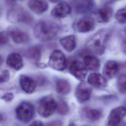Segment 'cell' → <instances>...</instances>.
Here are the masks:
<instances>
[{"instance_id":"obj_13","label":"cell","mask_w":126,"mask_h":126,"mask_svg":"<svg viewBox=\"0 0 126 126\" xmlns=\"http://www.w3.org/2000/svg\"><path fill=\"white\" fill-rule=\"evenodd\" d=\"M71 11V7L66 1H62L59 2L52 9L51 14L52 16L62 18L69 15Z\"/></svg>"},{"instance_id":"obj_10","label":"cell","mask_w":126,"mask_h":126,"mask_svg":"<svg viewBox=\"0 0 126 126\" xmlns=\"http://www.w3.org/2000/svg\"><path fill=\"white\" fill-rule=\"evenodd\" d=\"M92 89L87 83L81 82L76 88L75 95L77 101L83 103L88 101L91 96Z\"/></svg>"},{"instance_id":"obj_28","label":"cell","mask_w":126,"mask_h":126,"mask_svg":"<svg viewBox=\"0 0 126 126\" xmlns=\"http://www.w3.org/2000/svg\"><path fill=\"white\" fill-rule=\"evenodd\" d=\"M8 41V34L7 32H0V46H3Z\"/></svg>"},{"instance_id":"obj_7","label":"cell","mask_w":126,"mask_h":126,"mask_svg":"<svg viewBox=\"0 0 126 126\" xmlns=\"http://www.w3.org/2000/svg\"><path fill=\"white\" fill-rule=\"evenodd\" d=\"M126 115V107L121 106L113 108L107 118L106 126H119Z\"/></svg>"},{"instance_id":"obj_12","label":"cell","mask_w":126,"mask_h":126,"mask_svg":"<svg viewBox=\"0 0 126 126\" xmlns=\"http://www.w3.org/2000/svg\"><path fill=\"white\" fill-rule=\"evenodd\" d=\"M95 27L94 19L90 16H84L80 18L76 23V28L77 31L82 33L88 32L93 31Z\"/></svg>"},{"instance_id":"obj_9","label":"cell","mask_w":126,"mask_h":126,"mask_svg":"<svg viewBox=\"0 0 126 126\" xmlns=\"http://www.w3.org/2000/svg\"><path fill=\"white\" fill-rule=\"evenodd\" d=\"M7 33L12 40L17 44H24L28 42L30 39L28 34L14 26H10L7 29Z\"/></svg>"},{"instance_id":"obj_1","label":"cell","mask_w":126,"mask_h":126,"mask_svg":"<svg viewBox=\"0 0 126 126\" xmlns=\"http://www.w3.org/2000/svg\"><path fill=\"white\" fill-rule=\"evenodd\" d=\"M60 26L56 22L50 19H42L35 25L33 32L39 40L48 41L54 39L58 34Z\"/></svg>"},{"instance_id":"obj_14","label":"cell","mask_w":126,"mask_h":126,"mask_svg":"<svg viewBox=\"0 0 126 126\" xmlns=\"http://www.w3.org/2000/svg\"><path fill=\"white\" fill-rule=\"evenodd\" d=\"M119 66L115 61H108L103 67V76L106 79H111L116 76L119 72Z\"/></svg>"},{"instance_id":"obj_32","label":"cell","mask_w":126,"mask_h":126,"mask_svg":"<svg viewBox=\"0 0 126 126\" xmlns=\"http://www.w3.org/2000/svg\"><path fill=\"white\" fill-rule=\"evenodd\" d=\"M29 126H44V125L41 121H35L32 122Z\"/></svg>"},{"instance_id":"obj_35","label":"cell","mask_w":126,"mask_h":126,"mask_svg":"<svg viewBox=\"0 0 126 126\" xmlns=\"http://www.w3.org/2000/svg\"><path fill=\"white\" fill-rule=\"evenodd\" d=\"M68 126H76V125H75V124L72 123L69 124L68 125Z\"/></svg>"},{"instance_id":"obj_18","label":"cell","mask_w":126,"mask_h":126,"mask_svg":"<svg viewBox=\"0 0 126 126\" xmlns=\"http://www.w3.org/2000/svg\"><path fill=\"white\" fill-rule=\"evenodd\" d=\"M88 83L95 88H102L107 86V80L101 74L98 73L90 74L87 79Z\"/></svg>"},{"instance_id":"obj_31","label":"cell","mask_w":126,"mask_h":126,"mask_svg":"<svg viewBox=\"0 0 126 126\" xmlns=\"http://www.w3.org/2000/svg\"><path fill=\"white\" fill-rule=\"evenodd\" d=\"M45 126H63V122L60 120H53L46 123Z\"/></svg>"},{"instance_id":"obj_23","label":"cell","mask_w":126,"mask_h":126,"mask_svg":"<svg viewBox=\"0 0 126 126\" xmlns=\"http://www.w3.org/2000/svg\"><path fill=\"white\" fill-rule=\"evenodd\" d=\"M82 113L85 118L91 121H96L99 120L102 115L100 110L90 108H85L82 110Z\"/></svg>"},{"instance_id":"obj_17","label":"cell","mask_w":126,"mask_h":126,"mask_svg":"<svg viewBox=\"0 0 126 126\" xmlns=\"http://www.w3.org/2000/svg\"><path fill=\"white\" fill-rule=\"evenodd\" d=\"M6 63L15 70H20L23 67V61L22 56L18 53H12L6 59Z\"/></svg>"},{"instance_id":"obj_19","label":"cell","mask_w":126,"mask_h":126,"mask_svg":"<svg viewBox=\"0 0 126 126\" xmlns=\"http://www.w3.org/2000/svg\"><path fill=\"white\" fill-rule=\"evenodd\" d=\"M28 6L32 11L38 14L44 13L48 8V3L44 0H29L28 2Z\"/></svg>"},{"instance_id":"obj_39","label":"cell","mask_w":126,"mask_h":126,"mask_svg":"<svg viewBox=\"0 0 126 126\" xmlns=\"http://www.w3.org/2000/svg\"></svg>"},{"instance_id":"obj_15","label":"cell","mask_w":126,"mask_h":126,"mask_svg":"<svg viewBox=\"0 0 126 126\" xmlns=\"http://www.w3.org/2000/svg\"><path fill=\"white\" fill-rule=\"evenodd\" d=\"M19 84L22 90L29 94L33 93L36 86V82L33 79L24 74L20 76Z\"/></svg>"},{"instance_id":"obj_34","label":"cell","mask_w":126,"mask_h":126,"mask_svg":"<svg viewBox=\"0 0 126 126\" xmlns=\"http://www.w3.org/2000/svg\"><path fill=\"white\" fill-rule=\"evenodd\" d=\"M3 63V58L2 56L0 55V66Z\"/></svg>"},{"instance_id":"obj_38","label":"cell","mask_w":126,"mask_h":126,"mask_svg":"<svg viewBox=\"0 0 126 126\" xmlns=\"http://www.w3.org/2000/svg\"><path fill=\"white\" fill-rule=\"evenodd\" d=\"M124 126H126V124H125V125H124Z\"/></svg>"},{"instance_id":"obj_36","label":"cell","mask_w":126,"mask_h":126,"mask_svg":"<svg viewBox=\"0 0 126 126\" xmlns=\"http://www.w3.org/2000/svg\"><path fill=\"white\" fill-rule=\"evenodd\" d=\"M124 33H125V36H126V28H125V30H124Z\"/></svg>"},{"instance_id":"obj_40","label":"cell","mask_w":126,"mask_h":126,"mask_svg":"<svg viewBox=\"0 0 126 126\" xmlns=\"http://www.w3.org/2000/svg\"></svg>"},{"instance_id":"obj_29","label":"cell","mask_w":126,"mask_h":126,"mask_svg":"<svg viewBox=\"0 0 126 126\" xmlns=\"http://www.w3.org/2000/svg\"><path fill=\"white\" fill-rule=\"evenodd\" d=\"M10 78V72L8 70H3L0 74V83L7 82Z\"/></svg>"},{"instance_id":"obj_26","label":"cell","mask_w":126,"mask_h":126,"mask_svg":"<svg viewBox=\"0 0 126 126\" xmlns=\"http://www.w3.org/2000/svg\"><path fill=\"white\" fill-rule=\"evenodd\" d=\"M58 112L62 115H66L69 110V106L67 103L63 100H60L57 102V109Z\"/></svg>"},{"instance_id":"obj_27","label":"cell","mask_w":126,"mask_h":126,"mask_svg":"<svg viewBox=\"0 0 126 126\" xmlns=\"http://www.w3.org/2000/svg\"><path fill=\"white\" fill-rule=\"evenodd\" d=\"M117 86L120 92L126 93V75L123 74L118 77L117 81Z\"/></svg>"},{"instance_id":"obj_30","label":"cell","mask_w":126,"mask_h":126,"mask_svg":"<svg viewBox=\"0 0 126 126\" xmlns=\"http://www.w3.org/2000/svg\"><path fill=\"white\" fill-rule=\"evenodd\" d=\"M14 98L13 94L12 93L9 92L4 94L1 97V98L4 100L6 102L11 101Z\"/></svg>"},{"instance_id":"obj_6","label":"cell","mask_w":126,"mask_h":126,"mask_svg":"<svg viewBox=\"0 0 126 126\" xmlns=\"http://www.w3.org/2000/svg\"><path fill=\"white\" fill-rule=\"evenodd\" d=\"M48 65L51 68L55 70H64L67 65L65 55L60 50H54L49 57Z\"/></svg>"},{"instance_id":"obj_24","label":"cell","mask_w":126,"mask_h":126,"mask_svg":"<svg viewBox=\"0 0 126 126\" xmlns=\"http://www.w3.org/2000/svg\"><path fill=\"white\" fill-rule=\"evenodd\" d=\"M41 47L38 45H35L28 49L26 55L29 59L38 63L41 58Z\"/></svg>"},{"instance_id":"obj_25","label":"cell","mask_w":126,"mask_h":126,"mask_svg":"<svg viewBox=\"0 0 126 126\" xmlns=\"http://www.w3.org/2000/svg\"><path fill=\"white\" fill-rule=\"evenodd\" d=\"M115 18L120 24L126 23V6L117 11L115 15Z\"/></svg>"},{"instance_id":"obj_8","label":"cell","mask_w":126,"mask_h":126,"mask_svg":"<svg viewBox=\"0 0 126 126\" xmlns=\"http://www.w3.org/2000/svg\"><path fill=\"white\" fill-rule=\"evenodd\" d=\"M74 10L77 14L91 13L94 11L95 3L94 0H75L72 1Z\"/></svg>"},{"instance_id":"obj_3","label":"cell","mask_w":126,"mask_h":126,"mask_svg":"<svg viewBox=\"0 0 126 126\" xmlns=\"http://www.w3.org/2000/svg\"><path fill=\"white\" fill-rule=\"evenodd\" d=\"M7 20L14 23L31 24L33 21L32 14L23 7L15 5L11 7L7 12Z\"/></svg>"},{"instance_id":"obj_4","label":"cell","mask_w":126,"mask_h":126,"mask_svg":"<svg viewBox=\"0 0 126 126\" xmlns=\"http://www.w3.org/2000/svg\"><path fill=\"white\" fill-rule=\"evenodd\" d=\"M57 102L52 95L42 97L38 101L37 111L42 117L47 118L53 115L57 109Z\"/></svg>"},{"instance_id":"obj_16","label":"cell","mask_w":126,"mask_h":126,"mask_svg":"<svg viewBox=\"0 0 126 126\" xmlns=\"http://www.w3.org/2000/svg\"><path fill=\"white\" fill-rule=\"evenodd\" d=\"M113 14V8L108 5H105L99 8L95 13L97 21L103 23L108 22L112 18Z\"/></svg>"},{"instance_id":"obj_20","label":"cell","mask_w":126,"mask_h":126,"mask_svg":"<svg viewBox=\"0 0 126 126\" xmlns=\"http://www.w3.org/2000/svg\"><path fill=\"white\" fill-rule=\"evenodd\" d=\"M60 43L63 48L68 52L73 51L76 46V38L73 34L68 35L61 38Z\"/></svg>"},{"instance_id":"obj_37","label":"cell","mask_w":126,"mask_h":126,"mask_svg":"<svg viewBox=\"0 0 126 126\" xmlns=\"http://www.w3.org/2000/svg\"><path fill=\"white\" fill-rule=\"evenodd\" d=\"M1 119H2V116H1V114H0V121L1 120Z\"/></svg>"},{"instance_id":"obj_33","label":"cell","mask_w":126,"mask_h":126,"mask_svg":"<svg viewBox=\"0 0 126 126\" xmlns=\"http://www.w3.org/2000/svg\"><path fill=\"white\" fill-rule=\"evenodd\" d=\"M122 51L126 54V41L123 42L122 44Z\"/></svg>"},{"instance_id":"obj_22","label":"cell","mask_w":126,"mask_h":126,"mask_svg":"<svg viewBox=\"0 0 126 126\" xmlns=\"http://www.w3.org/2000/svg\"><path fill=\"white\" fill-rule=\"evenodd\" d=\"M83 62L85 67L89 70L96 71L99 68L100 62L94 56L86 55L84 57Z\"/></svg>"},{"instance_id":"obj_21","label":"cell","mask_w":126,"mask_h":126,"mask_svg":"<svg viewBox=\"0 0 126 126\" xmlns=\"http://www.w3.org/2000/svg\"><path fill=\"white\" fill-rule=\"evenodd\" d=\"M56 89L57 92L61 94L66 95L71 91V85L69 82L65 79L59 78L56 81Z\"/></svg>"},{"instance_id":"obj_2","label":"cell","mask_w":126,"mask_h":126,"mask_svg":"<svg viewBox=\"0 0 126 126\" xmlns=\"http://www.w3.org/2000/svg\"><path fill=\"white\" fill-rule=\"evenodd\" d=\"M111 35V31L110 29L100 30L89 38L86 43L85 46L87 50L93 53L101 55L105 52Z\"/></svg>"},{"instance_id":"obj_5","label":"cell","mask_w":126,"mask_h":126,"mask_svg":"<svg viewBox=\"0 0 126 126\" xmlns=\"http://www.w3.org/2000/svg\"><path fill=\"white\" fill-rule=\"evenodd\" d=\"M34 106L28 101L20 103L15 109L16 118L21 122L27 123L32 120L35 115Z\"/></svg>"},{"instance_id":"obj_11","label":"cell","mask_w":126,"mask_h":126,"mask_svg":"<svg viewBox=\"0 0 126 126\" xmlns=\"http://www.w3.org/2000/svg\"><path fill=\"white\" fill-rule=\"evenodd\" d=\"M69 72L77 80L83 82L87 74V69L82 62L73 61L69 67Z\"/></svg>"}]
</instances>
